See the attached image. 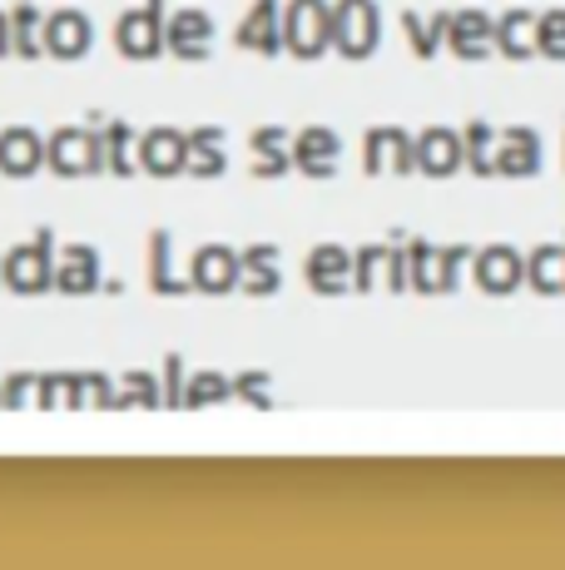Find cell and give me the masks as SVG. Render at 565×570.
I'll list each match as a JSON object with an SVG mask.
<instances>
[{
    "instance_id": "obj_1",
    "label": "cell",
    "mask_w": 565,
    "mask_h": 570,
    "mask_svg": "<svg viewBox=\"0 0 565 570\" xmlns=\"http://www.w3.org/2000/svg\"><path fill=\"white\" fill-rule=\"evenodd\" d=\"M282 40H288L303 60L323 55L333 46V6L328 0H293L288 16H282Z\"/></svg>"
},
{
    "instance_id": "obj_2",
    "label": "cell",
    "mask_w": 565,
    "mask_h": 570,
    "mask_svg": "<svg viewBox=\"0 0 565 570\" xmlns=\"http://www.w3.org/2000/svg\"><path fill=\"white\" fill-rule=\"evenodd\" d=\"M333 46L347 60H363L377 46V6L373 0H338L333 6Z\"/></svg>"
},
{
    "instance_id": "obj_3",
    "label": "cell",
    "mask_w": 565,
    "mask_h": 570,
    "mask_svg": "<svg viewBox=\"0 0 565 570\" xmlns=\"http://www.w3.org/2000/svg\"><path fill=\"white\" fill-rule=\"evenodd\" d=\"M46 159L56 174H65V179H80V174L100 169V139H95L90 129H56Z\"/></svg>"
},
{
    "instance_id": "obj_4",
    "label": "cell",
    "mask_w": 565,
    "mask_h": 570,
    "mask_svg": "<svg viewBox=\"0 0 565 570\" xmlns=\"http://www.w3.org/2000/svg\"><path fill=\"white\" fill-rule=\"evenodd\" d=\"M115 46H119V55H129V60H149V55L165 46V26H159L155 10H125V16L115 20Z\"/></svg>"
},
{
    "instance_id": "obj_5",
    "label": "cell",
    "mask_w": 565,
    "mask_h": 570,
    "mask_svg": "<svg viewBox=\"0 0 565 570\" xmlns=\"http://www.w3.org/2000/svg\"><path fill=\"white\" fill-rule=\"evenodd\" d=\"M90 40H95V30L85 10H50L46 16V50L60 55V60H80L90 50Z\"/></svg>"
},
{
    "instance_id": "obj_6",
    "label": "cell",
    "mask_w": 565,
    "mask_h": 570,
    "mask_svg": "<svg viewBox=\"0 0 565 570\" xmlns=\"http://www.w3.org/2000/svg\"><path fill=\"white\" fill-rule=\"evenodd\" d=\"M46 159V145H40L36 129H6L0 135V174H10V179H26V174H36V164Z\"/></svg>"
},
{
    "instance_id": "obj_7",
    "label": "cell",
    "mask_w": 565,
    "mask_h": 570,
    "mask_svg": "<svg viewBox=\"0 0 565 570\" xmlns=\"http://www.w3.org/2000/svg\"><path fill=\"white\" fill-rule=\"evenodd\" d=\"M139 159H145L149 174H179L184 159H189V139L179 135V129H155V135H145V145H139Z\"/></svg>"
},
{
    "instance_id": "obj_8",
    "label": "cell",
    "mask_w": 565,
    "mask_h": 570,
    "mask_svg": "<svg viewBox=\"0 0 565 570\" xmlns=\"http://www.w3.org/2000/svg\"><path fill=\"white\" fill-rule=\"evenodd\" d=\"M234 278H238V258H234V248L209 244V248H199V254H194V283H199L204 293H224V288H234Z\"/></svg>"
},
{
    "instance_id": "obj_9",
    "label": "cell",
    "mask_w": 565,
    "mask_h": 570,
    "mask_svg": "<svg viewBox=\"0 0 565 570\" xmlns=\"http://www.w3.org/2000/svg\"><path fill=\"white\" fill-rule=\"evenodd\" d=\"M6 278H10V288H20V293H40L50 278H56V268H50V258L40 254V248H10V258H6Z\"/></svg>"
},
{
    "instance_id": "obj_10",
    "label": "cell",
    "mask_w": 565,
    "mask_h": 570,
    "mask_svg": "<svg viewBox=\"0 0 565 570\" xmlns=\"http://www.w3.org/2000/svg\"><path fill=\"white\" fill-rule=\"evenodd\" d=\"M521 258L511 254V248H486L482 263H476V278H482V288H492V293H506L511 283H521Z\"/></svg>"
},
{
    "instance_id": "obj_11",
    "label": "cell",
    "mask_w": 565,
    "mask_h": 570,
    "mask_svg": "<svg viewBox=\"0 0 565 570\" xmlns=\"http://www.w3.org/2000/svg\"><path fill=\"white\" fill-rule=\"evenodd\" d=\"M417 159H422V169L447 174L456 164V139L447 135V129H427V135H422V145H417Z\"/></svg>"
},
{
    "instance_id": "obj_12",
    "label": "cell",
    "mask_w": 565,
    "mask_h": 570,
    "mask_svg": "<svg viewBox=\"0 0 565 570\" xmlns=\"http://www.w3.org/2000/svg\"><path fill=\"white\" fill-rule=\"evenodd\" d=\"M209 40V16L204 10H179V20H174V36H169V46L174 50H184V55H194Z\"/></svg>"
},
{
    "instance_id": "obj_13",
    "label": "cell",
    "mask_w": 565,
    "mask_h": 570,
    "mask_svg": "<svg viewBox=\"0 0 565 570\" xmlns=\"http://www.w3.org/2000/svg\"><path fill=\"white\" fill-rule=\"evenodd\" d=\"M60 283H65V288H90V283H95V258H90V248H75V258H70V268H65L60 273Z\"/></svg>"
},
{
    "instance_id": "obj_14",
    "label": "cell",
    "mask_w": 565,
    "mask_h": 570,
    "mask_svg": "<svg viewBox=\"0 0 565 570\" xmlns=\"http://www.w3.org/2000/svg\"><path fill=\"white\" fill-rule=\"evenodd\" d=\"M347 268V258H343V248H318V254L308 258V278H338V273Z\"/></svg>"
},
{
    "instance_id": "obj_15",
    "label": "cell",
    "mask_w": 565,
    "mask_h": 570,
    "mask_svg": "<svg viewBox=\"0 0 565 570\" xmlns=\"http://www.w3.org/2000/svg\"><path fill=\"white\" fill-rule=\"evenodd\" d=\"M298 155H303V164H313V155H323V159L338 155V145L328 139V129H308V135H303V149H298Z\"/></svg>"
}]
</instances>
